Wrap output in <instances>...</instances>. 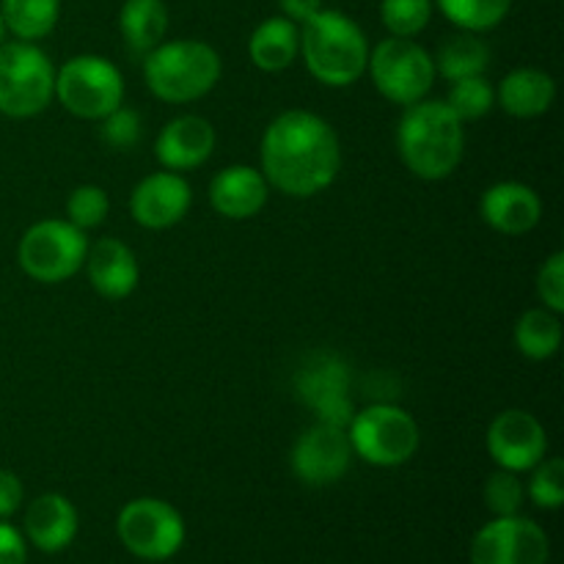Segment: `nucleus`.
<instances>
[{"instance_id":"nucleus-28","label":"nucleus","mask_w":564,"mask_h":564,"mask_svg":"<svg viewBox=\"0 0 564 564\" xmlns=\"http://www.w3.org/2000/svg\"><path fill=\"white\" fill-rule=\"evenodd\" d=\"M452 108V113L460 121H477L490 113L496 102V88L485 80V75L477 77H463L455 80L449 88V97L444 99Z\"/></svg>"},{"instance_id":"nucleus-22","label":"nucleus","mask_w":564,"mask_h":564,"mask_svg":"<svg viewBox=\"0 0 564 564\" xmlns=\"http://www.w3.org/2000/svg\"><path fill=\"white\" fill-rule=\"evenodd\" d=\"M301 53V28L286 17H270L253 28L248 55L262 72H284Z\"/></svg>"},{"instance_id":"nucleus-12","label":"nucleus","mask_w":564,"mask_h":564,"mask_svg":"<svg viewBox=\"0 0 564 564\" xmlns=\"http://www.w3.org/2000/svg\"><path fill=\"white\" fill-rule=\"evenodd\" d=\"M352 463V446L347 427L317 422L308 427L292 449V471L306 485H334Z\"/></svg>"},{"instance_id":"nucleus-33","label":"nucleus","mask_w":564,"mask_h":564,"mask_svg":"<svg viewBox=\"0 0 564 564\" xmlns=\"http://www.w3.org/2000/svg\"><path fill=\"white\" fill-rule=\"evenodd\" d=\"M99 121H102L99 135H102V141L108 143L110 149H116V152H127V149H132L141 141V116L132 108L119 105V108L110 110V113Z\"/></svg>"},{"instance_id":"nucleus-1","label":"nucleus","mask_w":564,"mask_h":564,"mask_svg":"<svg viewBox=\"0 0 564 564\" xmlns=\"http://www.w3.org/2000/svg\"><path fill=\"white\" fill-rule=\"evenodd\" d=\"M341 169L339 135L312 110H286L262 138V174L284 196L312 198L328 191Z\"/></svg>"},{"instance_id":"nucleus-17","label":"nucleus","mask_w":564,"mask_h":564,"mask_svg":"<svg viewBox=\"0 0 564 564\" xmlns=\"http://www.w3.org/2000/svg\"><path fill=\"white\" fill-rule=\"evenodd\" d=\"M215 149V127L204 116H176L160 130L154 154L165 171H191L207 163Z\"/></svg>"},{"instance_id":"nucleus-6","label":"nucleus","mask_w":564,"mask_h":564,"mask_svg":"<svg viewBox=\"0 0 564 564\" xmlns=\"http://www.w3.org/2000/svg\"><path fill=\"white\" fill-rule=\"evenodd\" d=\"M352 455L380 468H394L411 460L419 449V424L402 408L378 402L352 413L347 424Z\"/></svg>"},{"instance_id":"nucleus-10","label":"nucleus","mask_w":564,"mask_h":564,"mask_svg":"<svg viewBox=\"0 0 564 564\" xmlns=\"http://www.w3.org/2000/svg\"><path fill=\"white\" fill-rule=\"evenodd\" d=\"M116 534L138 560L163 562L185 543V521L169 501L135 499L116 518Z\"/></svg>"},{"instance_id":"nucleus-21","label":"nucleus","mask_w":564,"mask_h":564,"mask_svg":"<svg viewBox=\"0 0 564 564\" xmlns=\"http://www.w3.org/2000/svg\"><path fill=\"white\" fill-rule=\"evenodd\" d=\"M556 99V83L549 72L521 66L512 69L499 86V105L516 119H538L549 113Z\"/></svg>"},{"instance_id":"nucleus-9","label":"nucleus","mask_w":564,"mask_h":564,"mask_svg":"<svg viewBox=\"0 0 564 564\" xmlns=\"http://www.w3.org/2000/svg\"><path fill=\"white\" fill-rule=\"evenodd\" d=\"M369 75L375 88L389 102L413 105L430 94L435 83L433 55L413 39L391 36L383 39L375 50H369Z\"/></svg>"},{"instance_id":"nucleus-23","label":"nucleus","mask_w":564,"mask_h":564,"mask_svg":"<svg viewBox=\"0 0 564 564\" xmlns=\"http://www.w3.org/2000/svg\"><path fill=\"white\" fill-rule=\"evenodd\" d=\"M119 31L132 53H152L169 33V6L163 0H124L119 11Z\"/></svg>"},{"instance_id":"nucleus-38","label":"nucleus","mask_w":564,"mask_h":564,"mask_svg":"<svg viewBox=\"0 0 564 564\" xmlns=\"http://www.w3.org/2000/svg\"><path fill=\"white\" fill-rule=\"evenodd\" d=\"M3 33H6V25H3V17H0V44H3Z\"/></svg>"},{"instance_id":"nucleus-24","label":"nucleus","mask_w":564,"mask_h":564,"mask_svg":"<svg viewBox=\"0 0 564 564\" xmlns=\"http://www.w3.org/2000/svg\"><path fill=\"white\" fill-rule=\"evenodd\" d=\"M0 17L20 42H39L58 25L61 0H0Z\"/></svg>"},{"instance_id":"nucleus-36","label":"nucleus","mask_w":564,"mask_h":564,"mask_svg":"<svg viewBox=\"0 0 564 564\" xmlns=\"http://www.w3.org/2000/svg\"><path fill=\"white\" fill-rule=\"evenodd\" d=\"M22 496H25V490H22L20 477H17L14 471L0 468V518H3V521L20 510Z\"/></svg>"},{"instance_id":"nucleus-11","label":"nucleus","mask_w":564,"mask_h":564,"mask_svg":"<svg viewBox=\"0 0 564 564\" xmlns=\"http://www.w3.org/2000/svg\"><path fill=\"white\" fill-rule=\"evenodd\" d=\"M549 534L521 516L494 518L471 543V564H549Z\"/></svg>"},{"instance_id":"nucleus-32","label":"nucleus","mask_w":564,"mask_h":564,"mask_svg":"<svg viewBox=\"0 0 564 564\" xmlns=\"http://www.w3.org/2000/svg\"><path fill=\"white\" fill-rule=\"evenodd\" d=\"M529 496L543 510H560L564 505V463L560 457L540 460L534 466L532 482H529Z\"/></svg>"},{"instance_id":"nucleus-35","label":"nucleus","mask_w":564,"mask_h":564,"mask_svg":"<svg viewBox=\"0 0 564 564\" xmlns=\"http://www.w3.org/2000/svg\"><path fill=\"white\" fill-rule=\"evenodd\" d=\"M28 549L25 538L11 523L0 518V564H25Z\"/></svg>"},{"instance_id":"nucleus-25","label":"nucleus","mask_w":564,"mask_h":564,"mask_svg":"<svg viewBox=\"0 0 564 564\" xmlns=\"http://www.w3.org/2000/svg\"><path fill=\"white\" fill-rule=\"evenodd\" d=\"M435 72L446 77L449 83L463 80V77H477L485 75L490 64V50L488 44L479 39V33H457L449 36L438 50V58L433 61Z\"/></svg>"},{"instance_id":"nucleus-30","label":"nucleus","mask_w":564,"mask_h":564,"mask_svg":"<svg viewBox=\"0 0 564 564\" xmlns=\"http://www.w3.org/2000/svg\"><path fill=\"white\" fill-rule=\"evenodd\" d=\"M110 213V198L108 193L99 185H80L69 193L66 198V215H69V224H75L77 229H97L105 224Z\"/></svg>"},{"instance_id":"nucleus-34","label":"nucleus","mask_w":564,"mask_h":564,"mask_svg":"<svg viewBox=\"0 0 564 564\" xmlns=\"http://www.w3.org/2000/svg\"><path fill=\"white\" fill-rule=\"evenodd\" d=\"M538 295L545 308L562 314L564 312V253L556 251L545 259L538 275Z\"/></svg>"},{"instance_id":"nucleus-7","label":"nucleus","mask_w":564,"mask_h":564,"mask_svg":"<svg viewBox=\"0 0 564 564\" xmlns=\"http://www.w3.org/2000/svg\"><path fill=\"white\" fill-rule=\"evenodd\" d=\"M55 97L77 119L99 121L124 102V80L113 61L75 55L55 72Z\"/></svg>"},{"instance_id":"nucleus-2","label":"nucleus","mask_w":564,"mask_h":564,"mask_svg":"<svg viewBox=\"0 0 564 564\" xmlns=\"http://www.w3.org/2000/svg\"><path fill=\"white\" fill-rule=\"evenodd\" d=\"M397 149L402 163L419 180L438 182L455 174L466 149L463 121L444 99H419L408 105L397 127Z\"/></svg>"},{"instance_id":"nucleus-13","label":"nucleus","mask_w":564,"mask_h":564,"mask_svg":"<svg viewBox=\"0 0 564 564\" xmlns=\"http://www.w3.org/2000/svg\"><path fill=\"white\" fill-rule=\"evenodd\" d=\"M488 452L499 468L516 474L532 471L549 452V435L538 416L512 408L490 422Z\"/></svg>"},{"instance_id":"nucleus-19","label":"nucleus","mask_w":564,"mask_h":564,"mask_svg":"<svg viewBox=\"0 0 564 564\" xmlns=\"http://www.w3.org/2000/svg\"><path fill=\"white\" fill-rule=\"evenodd\" d=\"M86 270L94 290L108 301H121V297L132 295L138 279H141V268H138L132 248L116 237H102L88 246Z\"/></svg>"},{"instance_id":"nucleus-29","label":"nucleus","mask_w":564,"mask_h":564,"mask_svg":"<svg viewBox=\"0 0 564 564\" xmlns=\"http://www.w3.org/2000/svg\"><path fill=\"white\" fill-rule=\"evenodd\" d=\"M433 0H383L380 3V22L391 36L413 39L430 25Z\"/></svg>"},{"instance_id":"nucleus-4","label":"nucleus","mask_w":564,"mask_h":564,"mask_svg":"<svg viewBox=\"0 0 564 564\" xmlns=\"http://www.w3.org/2000/svg\"><path fill=\"white\" fill-rule=\"evenodd\" d=\"M220 55L213 44L198 39H174L160 42L152 53L143 55V77L149 91L171 105H185L202 99L220 80Z\"/></svg>"},{"instance_id":"nucleus-14","label":"nucleus","mask_w":564,"mask_h":564,"mask_svg":"<svg viewBox=\"0 0 564 564\" xmlns=\"http://www.w3.org/2000/svg\"><path fill=\"white\" fill-rule=\"evenodd\" d=\"M350 369L334 356H317L297 372V394L317 413V422L347 427L352 419Z\"/></svg>"},{"instance_id":"nucleus-8","label":"nucleus","mask_w":564,"mask_h":564,"mask_svg":"<svg viewBox=\"0 0 564 564\" xmlns=\"http://www.w3.org/2000/svg\"><path fill=\"white\" fill-rule=\"evenodd\" d=\"M88 240L86 231L77 229L69 220L47 218L33 224L31 229L22 235L20 248H17V259L25 275L42 284H61V281L72 279L80 273L86 264Z\"/></svg>"},{"instance_id":"nucleus-16","label":"nucleus","mask_w":564,"mask_h":564,"mask_svg":"<svg viewBox=\"0 0 564 564\" xmlns=\"http://www.w3.org/2000/svg\"><path fill=\"white\" fill-rule=\"evenodd\" d=\"M479 209H482L485 224L507 237L529 235L543 218V202L523 182H496V185H490L482 193Z\"/></svg>"},{"instance_id":"nucleus-18","label":"nucleus","mask_w":564,"mask_h":564,"mask_svg":"<svg viewBox=\"0 0 564 564\" xmlns=\"http://www.w3.org/2000/svg\"><path fill=\"white\" fill-rule=\"evenodd\" d=\"M268 180L253 165H229L209 182V204L229 220H248L268 204Z\"/></svg>"},{"instance_id":"nucleus-26","label":"nucleus","mask_w":564,"mask_h":564,"mask_svg":"<svg viewBox=\"0 0 564 564\" xmlns=\"http://www.w3.org/2000/svg\"><path fill=\"white\" fill-rule=\"evenodd\" d=\"M516 347L532 361H545L562 347L560 314L551 308H529L516 323Z\"/></svg>"},{"instance_id":"nucleus-37","label":"nucleus","mask_w":564,"mask_h":564,"mask_svg":"<svg viewBox=\"0 0 564 564\" xmlns=\"http://www.w3.org/2000/svg\"><path fill=\"white\" fill-rule=\"evenodd\" d=\"M281 17L292 20L295 25H303L306 20H312L319 9H325L323 0H279Z\"/></svg>"},{"instance_id":"nucleus-27","label":"nucleus","mask_w":564,"mask_h":564,"mask_svg":"<svg viewBox=\"0 0 564 564\" xmlns=\"http://www.w3.org/2000/svg\"><path fill=\"white\" fill-rule=\"evenodd\" d=\"M441 14L468 33L494 31L510 14L512 0H433Z\"/></svg>"},{"instance_id":"nucleus-5","label":"nucleus","mask_w":564,"mask_h":564,"mask_svg":"<svg viewBox=\"0 0 564 564\" xmlns=\"http://www.w3.org/2000/svg\"><path fill=\"white\" fill-rule=\"evenodd\" d=\"M55 97V66L36 42L0 44V113L31 119Z\"/></svg>"},{"instance_id":"nucleus-3","label":"nucleus","mask_w":564,"mask_h":564,"mask_svg":"<svg viewBox=\"0 0 564 564\" xmlns=\"http://www.w3.org/2000/svg\"><path fill=\"white\" fill-rule=\"evenodd\" d=\"M306 69L323 86L345 88L361 80L369 64V42L356 20L334 9H319L301 25Z\"/></svg>"},{"instance_id":"nucleus-15","label":"nucleus","mask_w":564,"mask_h":564,"mask_svg":"<svg viewBox=\"0 0 564 564\" xmlns=\"http://www.w3.org/2000/svg\"><path fill=\"white\" fill-rule=\"evenodd\" d=\"M193 204V191L185 176L176 171H158L135 185L130 196V213L143 229H171L187 215Z\"/></svg>"},{"instance_id":"nucleus-20","label":"nucleus","mask_w":564,"mask_h":564,"mask_svg":"<svg viewBox=\"0 0 564 564\" xmlns=\"http://www.w3.org/2000/svg\"><path fill=\"white\" fill-rule=\"evenodd\" d=\"M25 534L44 554L64 551L77 534L75 505L61 494L39 496L25 512Z\"/></svg>"},{"instance_id":"nucleus-31","label":"nucleus","mask_w":564,"mask_h":564,"mask_svg":"<svg viewBox=\"0 0 564 564\" xmlns=\"http://www.w3.org/2000/svg\"><path fill=\"white\" fill-rule=\"evenodd\" d=\"M523 499H527V488H523L516 471L501 468V471L490 474L488 482H485V505H488V510L496 518L518 516L523 507Z\"/></svg>"}]
</instances>
